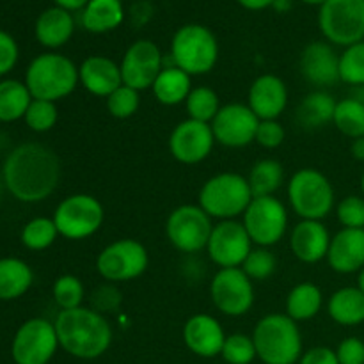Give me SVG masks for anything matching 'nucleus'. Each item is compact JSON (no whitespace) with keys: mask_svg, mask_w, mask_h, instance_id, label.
<instances>
[{"mask_svg":"<svg viewBox=\"0 0 364 364\" xmlns=\"http://www.w3.org/2000/svg\"><path fill=\"white\" fill-rule=\"evenodd\" d=\"M301 2L308 4V6H323V4H326V0H301Z\"/></svg>","mask_w":364,"mask_h":364,"instance_id":"nucleus-55","label":"nucleus"},{"mask_svg":"<svg viewBox=\"0 0 364 364\" xmlns=\"http://www.w3.org/2000/svg\"><path fill=\"white\" fill-rule=\"evenodd\" d=\"M272 7L277 13H287L291 9V0H274Z\"/></svg>","mask_w":364,"mask_h":364,"instance_id":"nucleus-52","label":"nucleus"},{"mask_svg":"<svg viewBox=\"0 0 364 364\" xmlns=\"http://www.w3.org/2000/svg\"><path fill=\"white\" fill-rule=\"evenodd\" d=\"M350 153H352V156H354L355 160H359V162H364V135H363V137H358V139H354V141H352Z\"/></svg>","mask_w":364,"mask_h":364,"instance_id":"nucleus-51","label":"nucleus"},{"mask_svg":"<svg viewBox=\"0 0 364 364\" xmlns=\"http://www.w3.org/2000/svg\"><path fill=\"white\" fill-rule=\"evenodd\" d=\"M333 124L340 134L348 139H358L364 135V103L347 96L336 103Z\"/></svg>","mask_w":364,"mask_h":364,"instance_id":"nucleus-34","label":"nucleus"},{"mask_svg":"<svg viewBox=\"0 0 364 364\" xmlns=\"http://www.w3.org/2000/svg\"><path fill=\"white\" fill-rule=\"evenodd\" d=\"M336 103L334 96L322 89L309 92L297 107V112H295L297 123L304 130H318V128L333 123Z\"/></svg>","mask_w":364,"mask_h":364,"instance_id":"nucleus-27","label":"nucleus"},{"mask_svg":"<svg viewBox=\"0 0 364 364\" xmlns=\"http://www.w3.org/2000/svg\"><path fill=\"white\" fill-rule=\"evenodd\" d=\"M20 59V46L9 32L0 28V80L14 70Z\"/></svg>","mask_w":364,"mask_h":364,"instance_id":"nucleus-46","label":"nucleus"},{"mask_svg":"<svg viewBox=\"0 0 364 364\" xmlns=\"http://www.w3.org/2000/svg\"><path fill=\"white\" fill-rule=\"evenodd\" d=\"M198 201L212 219L233 220L238 215H244L252 201V192L245 176L220 173L203 183Z\"/></svg>","mask_w":364,"mask_h":364,"instance_id":"nucleus-5","label":"nucleus"},{"mask_svg":"<svg viewBox=\"0 0 364 364\" xmlns=\"http://www.w3.org/2000/svg\"><path fill=\"white\" fill-rule=\"evenodd\" d=\"M55 2V6L63 7V9L66 11H78V9H84L85 6L89 4V0H53Z\"/></svg>","mask_w":364,"mask_h":364,"instance_id":"nucleus-50","label":"nucleus"},{"mask_svg":"<svg viewBox=\"0 0 364 364\" xmlns=\"http://www.w3.org/2000/svg\"><path fill=\"white\" fill-rule=\"evenodd\" d=\"M59 348L55 326L45 318L21 323L13 336L11 358L14 364H48Z\"/></svg>","mask_w":364,"mask_h":364,"instance_id":"nucleus-13","label":"nucleus"},{"mask_svg":"<svg viewBox=\"0 0 364 364\" xmlns=\"http://www.w3.org/2000/svg\"><path fill=\"white\" fill-rule=\"evenodd\" d=\"M119 68L123 84L141 92L153 87L156 77L164 70V55L159 45L149 39H139L128 46Z\"/></svg>","mask_w":364,"mask_h":364,"instance_id":"nucleus-16","label":"nucleus"},{"mask_svg":"<svg viewBox=\"0 0 364 364\" xmlns=\"http://www.w3.org/2000/svg\"><path fill=\"white\" fill-rule=\"evenodd\" d=\"M299 364H340L336 350L329 347H313L304 352Z\"/></svg>","mask_w":364,"mask_h":364,"instance_id":"nucleus-48","label":"nucleus"},{"mask_svg":"<svg viewBox=\"0 0 364 364\" xmlns=\"http://www.w3.org/2000/svg\"><path fill=\"white\" fill-rule=\"evenodd\" d=\"M284 137H287V132H284L283 124L277 119H267L259 121L255 142H258L265 149H276L283 144Z\"/></svg>","mask_w":364,"mask_h":364,"instance_id":"nucleus-45","label":"nucleus"},{"mask_svg":"<svg viewBox=\"0 0 364 364\" xmlns=\"http://www.w3.org/2000/svg\"><path fill=\"white\" fill-rule=\"evenodd\" d=\"M249 187H251L252 198H265L274 196L281 188L284 181V169L281 162L274 159L258 160L251 167L247 176Z\"/></svg>","mask_w":364,"mask_h":364,"instance_id":"nucleus-33","label":"nucleus"},{"mask_svg":"<svg viewBox=\"0 0 364 364\" xmlns=\"http://www.w3.org/2000/svg\"><path fill=\"white\" fill-rule=\"evenodd\" d=\"M52 295L55 304L60 308V311H66V309L82 308L85 290L84 284H82V281L77 276L64 274V276L57 277L55 283H53Z\"/></svg>","mask_w":364,"mask_h":364,"instance_id":"nucleus-38","label":"nucleus"},{"mask_svg":"<svg viewBox=\"0 0 364 364\" xmlns=\"http://www.w3.org/2000/svg\"><path fill=\"white\" fill-rule=\"evenodd\" d=\"M183 341L188 350L199 358H217L223 352L226 334L219 320L206 313H198L183 326Z\"/></svg>","mask_w":364,"mask_h":364,"instance_id":"nucleus-21","label":"nucleus"},{"mask_svg":"<svg viewBox=\"0 0 364 364\" xmlns=\"http://www.w3.org/2000/svg\"><path fill=\"white\" fill-rule=\"evenodd\" d=\"M352 98L359 100V102L364 103V85H359V87H352Z\"/></svg>","mask_w":364,"mask_h":364,"instance_id":"nucleus-53","label":"nucleus"},{"mask_svg":"<svg viewBox=\"0 0 364 364\" xmlns=\"http://www.w3.org/2000/svg\"><path fill=\"white\" fill-rule=\"evenodd\" d=\"M148 265V251L135 238H119L112 242L103 247L96 258V270L109 283L137 279L146 272Z\"/></svg>","mask_w":364,"mask_h":364,"instance_id":"nucleus-10","label":"nucleus"},{"mask_svg":"<svg viewBox=\"0 0 364 364\" xmlns=\"http://www.w3.org/2000/svg\"><path fill=\"white\" fill-rule=\"evenodd\" d=\"M240 269L247 274L251 281H263L274 276L277 269V259L267 247H252Z\"/></svg>","mask_w":364,"mask_h":364,"instance_id":"nucleus-42","label":"nucleus"},{"mask_svg":"<svg viewBox=\"0 0 364 364\" xmlns=\"http://www.w3.org/2000/svg\"><path fill=\"white\" fill-rule=\"evenodd\" d=\"M4 188H6V185H4V178H2V171H0V198H2V192Z\"/></svg>","mask_w":364,"mask_h":364,"instance_id":"nucleus-56","label":"nucleus"},{"mask_svg":"<svg viewBox=\"0 0 364 364\" xmlns=\"http://www.w3.org/2000/svg\"><path fill=\"white\" fill-rule=\"evenodd\" d=\"M336 355L340 364H364V341L358 336H348L338 345Z\"/></svg>","mask_w":364,"mask_h":364,"instance_id":"nucleus-47","label":"nucleus"},{"mask_svg":"<svg viewBox=\"0 0 364 364\" xmlns=\"http://www.w3.org/2000/svg\"><path fill=\"white\" fill-rule=\"evenodd\" d=\"M336 217L348 230H364V196H347L336 205Z\"/></svg>","mask_w":364,"mask_h":364,"instance_id":"nucleus-43","label":"nucleus"},{"mask_svg":"<svg viewBox=\"0 0 364 364\" xmlns=\"http://www.w3.org/2000/svg\"><path fill=\"white\" fill-rule=\"evenodd\" d=\"M52 219L59 231V237L77 242L92 237L102 228L105 212L102 203L95 196L73 194L64 198L57 205Z\"/></svg>","mask_w":364,"mask_h":364,"instance_id":"nucleus-9","label":"nucleus"},{"mask_svg":"<svg viewBox=\"0 0 364 364\" xmlns=\"http://www.w3.org/2000/svg\"><path fill=\"white\" fill-rule=\"evenodd\" d=\"M327 263L336 274H358L364 269V230L338 231L331 238Z\"/></svg>","mask_w":364,"mask_h":364,"instance_id":"nucleus-22","label":"nucleus"},{"mask_svg":"<svg viewBox=\"0 0 364 364\" xmlns=\"http://www.w3.org/2000/svg\"><path fill=\"white\" fill-rule=\"evenodd\" d=\"M331 238L322 220H301L291 230L290 249L299 262L313 265L327 258Z\"/></svg>","mask_w":364,"mask_h":364,"instance_id":"nucleus-23","label":"nucleus"},{"mask_svg":"<svg viewBox=\"0 0 364 364\" xmlns=\"http://www.w3.org/2000/svg\"><path fill=\"white\" fill-rule=\"evenodd\" d=\"M212 230V217L199 205L178 206L166 220L167 240L185 255H194L206 249Z\"/></svg>","mask_w":364,"mask_h":364,"instance_id":"nucleus-11","label":"nucleus"},{"mask_svg":"<svg viewBox=\"0 0 364 364\" xmlns=\"http://www.w3.org/2000/svg\"><path fill=\"white\" fill-rule=\"evenodd\" d=\"M247 105L259 121L277 119L287 110L288 89L277 75H259L249 87Z\"/></svg>","mask_w":364,"mask_h":364,"instance_id":"nucleus-20","label":"nucleus"},{"mask_svg":"<svg viewBox=\"0 0 364 364\" xmlns=\"http://www.w3.org/2000/svg\"><path fill=\"white\" fill-rule=\"evenodd\" d=\"M23 82L34 100L57 103L77 89L80 78L78 68L70 57L57 52H45L31 60Z\"/></svg>","mask_w":364,"mask_h":364,"instance_id":"nucleus-3","label":"nucleus"},{"mask_svg":"<svg viewBox=\"0 0 364 364\" xmlns=\"http://www.w3.org/2000/svg\"><path fill=\"white\" fill-rule=\"evenodd\" d=\"M107 110L116 119H128L134 116L141 107V95L137 89L128 87V85H121L110 96L105 98Z\"/></svg>","mask_w":364,"mask_h":364,"instance_id":"nucleus-40","label":"nucleus"},{"mask_svg":"<svg viewBox=\"0 0 364 364\" xmlns=\"http://www.w3.org/2000/svg\"><path fill=\"white\" fill-rule=\"evenodd\" d=\"M220 355L228 364H251L258 358L252 336L238 333L226 336Z\"/></svg>","mask_w":364,"mask_h":364,"instance_id":"nucleus-41","label":"nucleus"},{"mask_svg":"<svg viewBox=\"0 0 364 364\" xmlns=\"http://www.w3.org/2000/svg\"><path fill=\"white\" fill-rule=\"evenodd\" d=\"M327 313L338 326H361L364 323V294L358 287L340 288L327 301Z\"/></svg>","mask_w":364,"mask_h":364,"instance_id":"nucleus-26","label":"nucleus"},{"mask_svg":"<svg viewBox=\"0 0 364 364\" xmlns=\"http://www.w3.org/2000/svg\"><path fill=\"white\" fill-rule=\"evenodd\" d=\"M82 27L92 34H105L116 31L124 20V7L121 0H89L82 9Z\"/></svg>","mask_w":364,"mask_h":364,"instance_id":"nucleus-28","label":"nucleus"},{"mask_svg":"<svg viewBox=\"0 0 364 364\" xmlns=\"http://www.w3.org/2000/svg\"><path fill=\"white\" fill-rule=\"evenodd\" d=\"M78 78L85 91L100 98H107L123 85L119 64L105 55H89L78 68Z\"/></svg>","mask_w":364,"mask_h":364,"instance_id":"nucleus-24","label":"nucleus"},{"mask_svg":"<svg viewBox=\"0 0 364 364\" xmlns=\"http://www.w3.org/2000/svg\"><path fill=\"white\" fill-rule=\"evenodd\" d=\"M151 91L162 105H180V103H185V100L191 95L192 78L178 66H164Z\"/></svg>","mask_w":364,"mask_h":364,"instance_id":"nucleus-30","label":"nucleus"},{"mask_svg":"<svg viewBox=\"0 0 364 364\" xmlns=\"http://www.w3.org/2000/svg\"><path fill=\"white\" fill-rule=\"evenodd\" d=\"M252 251V240L238 220H220L210 235L206 252L220 269H240Z\"/></svg>","mask_w":364,"mask_h":364,"instance_id":"nucleus-15","label":"nucleus"},{"mask_svg":"<svg viewBox=\"0 0 364 364\" xmlns=\"http://www.w3.org/2000/svg\"><path fill=\"white\" fill-rule=\"evenodd\" d=\"M34 272L20 258H0V301H16L31 290Z\"/></svg>","mask_w":364,"mask_h":364,"instance_id":"nucleus-29","label":"nucleus"},{"mask_svg":"<svg viewBox=\"0 0 364 364\" xmlns=\"http://www.w3.org/2000/svg\"><path fill=\"white\" fill-rule=\"evenodd\" d=\"M259 119L244 103H228L220 107L210 123L215 142L226 148H245L255 142Z\"/></svg>","mask_w":364,"mask_h":364,"instance_id":"nucleus-17","label":"nucleus"},{"mask_svg":"<svg viewBox=\"0 0 364 364\" xmlns=\"http://www.w3.org/2000/svg\"><path fill=\"white\" fill-rule=\"evenodd\" d=\"M237 2L249 11H263L267 7H272L274 0H237Z\"/></svg>","mask_w":364,"mask_h":364,"instance_id":"nucleus-49","label":"nucleus"},{"mask_svg":"<svg viewBox=\"0 0 364 364\" xmlns=\"http://www.w3.org/2000/svg\"><path fill=\"white\" fill-rule=\"evenodd\" d=\"M213 306L226 316H244L255 304V284L242 269H220L210 284Z\"/></svg>","mask_w":364,"mask_h":364,"instance_id":"nucleus-14","label":"nucleus"},{"mask_svg":"<svg viewBox=\"0 0 364 364\" xmlns=\"http://www.w3.org/2000/svg\"><path fill=\"white\" fill-rule=\"evenodd\" d=\"M361 192H363V196H364V171H363V174H361Z\"/></svg>","mask_w":364,"mask_h":364,"instance_id":"nucleus-57","label":"nucleus"},{"mask_svg":"<svg viewBox=\"0 0 364 364\" xmlns=\"http://www.w3.org/2000/svg\"><path fill=\"white\" fill-rule=\"evenodd\" d=\"M244 228L252 244L258 247H272L283 240L288 228L287 206L274 196L252 198L251 205L244 212Z\"/></svg>","mask_w":364,"mask_h":364,"instance_id":"nucleus-12","label":"nucleus"},{"mask_svg":"<svg viewBox=\"0 0 364 364\" xmlns=\"http://www.w3.org/2000/svg\"><path fill=\"white\" fill-rule=\"evenodd\" d=\"M171 59L185 73L206 75L219 60V43L208 27L188 23L178 28L171 41Z\"/></svg>","mask_w":364,"mask_h":364,"instance_id":"nucleus-6","label":"nucleus"},{"mask_svg":"<svg viewBox=\"0 0 364 364\" xmlns=\"http://www.w3.org/2000/svg\"><path fill=\"white\" fill-rule=\"evenodd\" d=\"M220 107L223 105L219 102V95L212 87H206V85L192 87L191 95L185 100L188 119L201 121V123H212Z\"/></svg>","mask_w":364,"mask_h":364,"instance_id":"nucleus-36","label":"nucleus"},{"mask_svg":"<svg viewBox=\"0 0 364 364\" xmlns=\"http://www.w3.org/2000/svg\"><path fill=\"white\" fill-rule=\"evenodd\" d=\"M57 119H59V110L53 102H46V100H34L32 98L31 105H28L27 112H25V124L31 128L36 134H45L55 127Z\"/></svg>","mask_w":364,"mask_h":364,"instance_id":"nucleus-39","label":"nucleus"},{"mask_svg":"<svg viewBox=\"0 0 364 364\" xmlns=\"http://www.w3.org/2000/svg\"><path fill=\"white\" fill-rule=\"evenodd\" d=\"M318 27L331 45L347 48L364 41V0H326L318 11Z\"/></svg>","mask_w":364,"mask_h":364,"instance_id":"nucleus-8","label":"nucleus"},{"mask_svg":"<svg viewBox=\"0 0 364 364\" xmlns=\"http://www.w3.org/2000/svg\"><path fill=\"white\" fill-rule=\"evenodd\" d=\"M32 96L25 82L16 78L0 80V123H14L23 119Z\"/></svg>","mask_w":364,"mask_h":364,"instance_id":"nucleus-32","label":"nucleus"},{"mask_svg":"<svg viewBox=\"0 0 364 364\" xmlns=\"http://www.w3.org/2000/svg\"><path fill=\"white\" fill-rule=\"evenodd\" d=\"M252 341L263 364H295L302 358V336L297 322L283 313L263 316L256 323Z\"/></svg>","mask_w":364,"mask_h":364,"instance_id":"nucleus-4","label":"nucleus"},{"mask_svg":"<svg viewBox=\"0 0 364 364\" xmlns=\"http://www.w3.org/2000/svg\"><path fill=\"white\" fill-rule=\"evenodd\" d=\"M358 288L364 294V269L361 272H358Z\"/></svg>","mask_w":364,"mask_h":364,"instance_id":"nucleus-54","label":"nucleus"},{"mask_svg":"<svg viewBox=\"0 0 364 364\" xmlns=\"http://www.w3.org/2000/svg\"><path fill=\"white\" fill-rule=\"evenodd\" d=\"M215 146L212 127L196 119H185L169 135V151L180 164L194 166L206 160Z\"/></svg>","mask_w":364,"mask_h":364,"instance_id":"nucleus-18","label":"nucleus"},{"mask_svg":"<svg viewBox=\"0 0 364 364\" xmlns=\"http://www.w3.org/2000/svg\"><path fill=\"white\" fill-rule=\"evenodd\" d=\"M340 80L350 87L364 85V41L347 46L340 53Z\"/></svg>","mask_w":364,"mask_h":364,"instance_id":"nucleus-37","label":"nucleus"},{"mask_svg":"<svg viewBox=\"0 0 364 364\" xmlns=\"http://www.w3.org/2000/svg\"><path fill=\"white\" fill-rule=\"evenodd\" d=\"M6 191L20 203H41L57 191L60 160L39 142H23L11 149L2 166Z\"/></svg>","mask_w":364,"mask_h":364,"instance_id":"nucleus-1","label":"nucleus"},{"mask_svg":"<svg viewBox=\"0 0 364 364\" xmlns=\"http://www.w3.org/2000/svg\"><path fill=\"white\" fill-rule=\"evenodd\" d=\"M302 78L315 87H331L340 82V53L327 41L304 46L299 59Z\"/></svg>","mask_w":364,"mask_h":364,"instance_id":"nucleus-19","label":"nucleus"},{"mask_svg":"<svg viewBox=\"0 0 364 364\" xmlns=\"http://www.w3.org/2000/svg\"><path fill=\"white\" fill-rule=\"evenodd\" d=\"M121 301H123V295H121L119 288L114 283L102 284V287L96 288L91 295V309L98 311L100 315H105V313H114L119 309Z\"/></svg>","mask_w":364,"mask_h":364,"instance_id":"nucleus-44","label":"nucleus"},{"mask_svg":"<svg viewBox=\"0 0 364 364\" xmlns=\"http://www.w3.org/2000/svg\"><path fill=\"white\" fill-rule=\"evenodd\" d=\"M288 201L301 220H322L334 210V188L318 169H299L288 181Z\"/></svg>","mask_w":364,"mask_h":364,"instance_id":"nucleus-7","label":"nucleus"},{"mask_svg":"<svg viewBox=\"0 0 364 364\" xmlns=\"http://www.w3.org/2000/svg\"><path fill=\"white\" fill-rule=\"evenodd\" d=\"M75 32V18L70 11L59 6L48 7L34 23V36L41 46L57 50L66 45Z\"/></svg>","mask_w":364,"mask_h":364,"instance_id":"nucleus-25","label":"nucleus"},{"mask_svg":"<svg viewBox=\"0 0 364 364\" xmlns=\"http://www.w3.org/2000/svg\"><path fill=\"white\" fill-rule=\"evenodd\" d=\"M323 295L315 283H301L290 290L287 297V315L295 322L311 320L322 311Z\"/></svg>","mask_w":364,"mask_h":364,"instance_id":"nucleus-31","label":"nucleus"},{"mask_svg":"<svg viewBox=\"0 0 364 364\" xmlns=\"http://www.w3.org/2000/svg\"><path fill=\"white\" fill-rule=\"evenodd\" d=\"M55 333L59 347L77 359H98L112 345V326L105 315L91 308L66 309L57 315Z\"/></svg>","mask_w":364,"mask_h":364,"instance_id":"nucleus-2","label":"nucleus"},{"mask_svg":"<svg viewBox=\"0 0 364 364\" xmlns=\"http://www.w3.org/2000/svg\"><path fill=\"white\" fill-rule=\"evenodd\" d=\"M59 237L55 223L48 217H34L21 228L20 240L28 251H45Z\"/></svg>","mask_w":364,"mask_h":364,"instance_id":"nucleus-35","label":"nucleus"}]
</instances>
